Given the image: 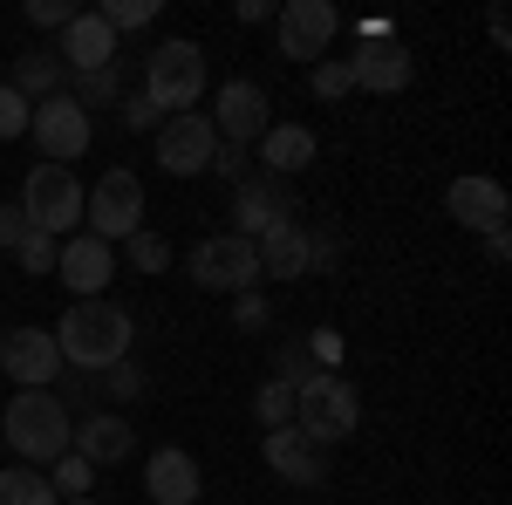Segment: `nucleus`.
<instances>
[{
  "instance_id": "obj_25",
  "label": "nucleus",
  "mask_w": 512,
  "mask_h": 505,
  "mask_svg": "<svg viewBox=\"0 0 512 505\" xmlns=\"http://www.w3.org/2000/svg\"><path fill=\"white\" fill-rule=\"evenodd\" d=\"M96 396H110V403H144V396H151V376H144L137 362H117V369L96 376Z\"/></svg>"
},
{
  "instance_id": "obj_31",
  "label": "nucleus",
  "mask_w": 512,
  "mask_h": 505,
  "mask_svg": "<svg viewBox=\"0 0 512 505\" xmlns=\"http://www.w3.org/2000/svg\"><path fill=\"white\" fill-rule=\"evenodd\" d=\"M158 7H164V0H110V7H96V14L123 35V28H151V21H158Z\"/></svg>"
},
{
  "instance_id": "obj_32",
  "label": "nucleus",
  "mask_w": 512,
  "mask_h": 505,
  "mask_svg": "<svg viewBox=\"0 0 512 505\" xmlns=\"http://www.w3.org/2000/svg\"><path fill=\"white\" fill-rule=\"evenodd\" d=\"M28 117H35V103L0 82V144H7V137H28Z\"/></svg>"
},
{
  "instance_id": "obj_37",
  "label": "nucleus",
  "mask_w": 512,
  "mask_h": 505,
  "mask_svg": "<svg viewBox=\"0 0 512 505\" xmlns=\"http://www.w3.org/2000/svg\"><path fill=\"white\" fill-rule=\"evenodd\" d=\"M267 321H274V308L260 294H233V328H267Z\"/></svg>"
},
{
  "instance_id": "obj_1",
  "label": "nucleus",
  "mask_w": 512,
  "mask_h": 505,
  "mask_svg": "<svg viewBox=\"0 0 512 505\" xmlns=\"http://www.w3.org/2000/svg\"><path fill=\"white\" fill-rule=\"evenodd\" d=\"M55 335V349H62V369H76V376H103V369H117L130 362V342H137V321L130 308L117 301H69V314L48 328Z\"/></svg>"
},
{
  "instance_id": "obj_26",
  "label": "nucleus",
  "mask_w": 512,
  "mask_h": 505,
  "mask_svg": "<svg viewBox=\"0 0 512 505\" xmlns=\"http://www.w3.org/2000/svg\"><path fill=\"white\" fill-rule=\"evenodd\" d=\"M89 478H96V465H82L76 451L48 465V485H55V499H89Z\"/></svg>"
},
{
  "instance_id": "obj_23",
  "label": "nucleus",
  "mask_w": 512,
  "mask_h": 505,
  "mask_svg": "<svg viewBox=\"0 0 512 505\" xmlns=\"http://www.w3.org/2000/svg\"><path fill=\"white\" fill-rule=\"evenodd\" d=\"M62 82H69V69H62V55H48V48H35V55H14V96H28V103H48V96H62Z\"/></svg>"
},
{
  "instance_id": "obj_10",
  "label": "nucleus",
  "mask_w": 512,
  "mask_h": 505,
  "mask_svg": "<svg viewBox=\"0 0 512 505\" xmlns=\"http://www.w3.org/2000/svg\"><path fill=\"white\" fill-rule=\"evenodd\" d=\"M212 130H219V144H239V151H253V137H267V123H274V103H267V89L260 82H219V96H212Z\"/></svg>"
},
{
  "instance_id": "obj_33",
  "label": "nucleus",
  "mask_w": 512,
  "mask_h": 505,
  "mask_svg": "<svg viewBox=\"0 0 512 505\" xmlns=\"http://www.w3.org/2000/svg\"><path fill=\"white\" fill-rule=\"evenodd\" d=\"M55 246H62V239H48V233H35V226H28V239L14 246V260H21L28 273H55Z\"/></svg>"
},
{
  "instance_id": "obj_17",
  "label": "nucleus",
  "mask_w": 512,
  "mask_h": 505,
  "mask_svg": "<svg viewBox=\"0 0 512 505\" xmlns=\"http://www.w3.org/2000/svg\"><path fill=\"white\" fill-rule=\"evenodd\" d=\"M280 219H294V198H287V185L280 178H246V185H233V226L239 239H260V233H274Z\"/></svg>"
},
{
  "instance_id": "obj_5",
  "label": "nucleus",
  "mask_w": 512,
  "mask_h": 505,
  "mask_svg": "<svg viewBox=\"0 0 512 505\" xmlns=\"http://www.w3.org/2000/svg\"><path fill=\"white\" fill-rule=\"evenodd\" d=\"M253 253H260V280H308V273L335 267V239L301 226V219H280L274 233H260Z\"/></svg>"
},
{
  "instance_id": "obj_29",
  "label": "nucleus",
  "mask_w": 512,
  "mask_h": 505,
  "mask_svg": "<svg viewBox=\"0 0 512 505\" xmlns=\"http://www.w3.org/2000/svg\"><path fill=\"white\" fill-rule=\"evenodd\" d=\"M123 246H130V267H137V273H164V267H171V239H164V233H130Z\"/></svg>"
},
{
  "instance_id": "obj_3",
  "label": "nucleus",
  "mask_w": 512,
  "mask_h": 505,
  "mask_svg": "<svg viewBox=\"0 0 512 505\" xmlns=\"http://www.w3.org/2000/svg\"><path fill=\"white\" fill-rule=\"evenodd\" d=\"M355 424H362V396H355V383H342L335 369H308V376L294 383V430H301L315 451L355 437Z\"/></svg>"
},
{
  "instance_id": "obj_18",
  "label": "nucleus",
  "mask_w": 512,
  "mask_h": 505,
  "mask_svg": "<svg viewBox=\"0 0 512 505\" xmlns=\"http://www.w3.org/2000/svg\"><path fill=\"white\" fill-rule=\"evenodd\" d=\"M444 205H451V219L465 226V233H506V185L499 178H458L451 192H444Z\"/></svg>"
},
{
  "instance_id": "obj_6",
  "label": "nucleus",
  "mask_w": 512,
  "mask_h": 505,
  "mask_svg": "<svg viewBox=\"0 0 512 505\" xmlns=\"http://www.w3.org/2000/svg\"><path fill=\"white\" fill-rule=\"evenodd\" d=\"M144 96L158 103L164 117H185L198 96H205V48H198V41H164V48H151V62H144Z\"/></svg>"
},
{
  "instance_id": "obj_8",
  "label": "nucleus",
  "mask_w": 512,
  "mask_h": 505,
  "mask_svg": "<svg viewBox=\"0 0 512 505\" xmlns=\"http://www.w3.org/2000/svg\"><path fill=\"white\" fill-rule=\"evenodd\" d=\"M185 267H192V280L205 294H253L260 287V253H253V239H239V233L198 239Z\"/></svg>"
},
{
  "instance_id": "obj_30",
  "label": "nucleus",
  "mask_w": 512,
  "mask_h": 505,
  "mask_svg": "<svg viewBox=\"0 0 512 505\" xmlns=\"http://www.w3.org/2000/svg\"><path fill=\"white\" fill-rule=\"evenodd\" d=\"M308 89H315L321 103H342V96L355 89L349 82V55H342V62H315V69H308Z\"/></svg>"
},
{
  "instance_id": "obj_28",
  "label": "nucleus",
  "mask_w": 512,
  "mask_h": 505,
  "mask_svg": "<svg viewBox=\"0 0 512 505\" xmlns=\"http://www.w3.org/2000/svg\"><path fill=\"white\" fill-rule=\"evenodd\" d=\"M253 410H260V424L280 430V424H294V383H260V396H253Z\"/></svg>"
},
{
  "instance_id": "obj_19",
  "label": "nucleus",
  "mask_w": 512,
  "mask_h": 505,
  "mask_svg": "<svg viewBox=\"0 0 512 505\" xmlns=\"http://www.w3.org/2000/svg\"><path fill=\"white\" fill-rule=\"evenodd\" d=\"M410 76H417V62H410L403 41H369V48H355V55H349V82H355V89L396 96V89H410Z\"/></svg>"
},
{
  "instance_id": "obj_21",
  "label": "nucleus",
  "mask_w": 512,
  "mask_h": 505,
  "mask_svg": "<svg viewBox=\"0 0 512 505\" xmlns=\"http://www.w3.org/2000/svg\"><path fill=\"white\" fill-rule=\"evenodd\" d=\"M144 492H151L158 505H198V492H205L198 458H192V451H178V444H158L151 465H144Z\"/></svg>"
},
{
  "instance_id": "obj_15",
  "label": "nucleus",
  "mask_w": 512,
  "mask_h": 505,
  "mask_svg": "<svg viewBox=\"0 0 512 505\" xmlns=\"http://www.w3.org/2000/svg\"><path fill=\"white\" fill-rule=\"evenodd\" d=\"M55 55H62V69H69V76H96V69H117V28H110V21H103L96 7H82L76 21L62 28V48H55Z\"/></svg>"
},
{
  "instance_id": "obj_16",
  "label": "nucleus",
  "mask_w": 512,
  "mask_h": 505,
  "mask_svg": "<svg viewBox=\"0 0 512 505\" xmlns=\"http://www.w3.org/2000/svg\"><path fill=\"white\" fill-rule=\"evenodd\" d=\"M260 458H267V471L287 478V485H328V451H315L294 424L267 430V437H260Z\"/></svg>"
},
{
  "instance_id": "obj_27",
  "label": "nucleus",
  "mask_w": 512,
  "mask_h": 505,
  "mask_svg": "<svg viewBox=\"0 0 512 505\" xmlns=\"http://www.w3.org/2000/svg\"><path fill=\"white\" fill-rule=\"evenodd\" d=\"M123 96V69H96V76H76V103L82 110H110Z\"/></svg>"
},
{
  "instance_id": "obj_4",
  "label": "nucleus",
  "mask_w": 512,
  "mask_h": 505,
  "mask_svg": "<svg viewBox=\"0 0 512 505\" xmlns=\"http://www.w3.org/2000/svg\"><path fill=\"white\" fill-rule=\"evenodd\" d=\"M82 219H89V233L96 239H130L144 233V178L130 171V164H110L89 192H82Z\"/></svg>"
},
{
  "instance_id": "obj_22",
  "label": "nucleus",
  "mask_w": 512,
  "mask_h": 505,
  "mask_svg": "<svg viewBox=\"0 0 512 505\" xmlns=\"http://www.w3.org/2000/svg\"><path fill=\"white\" fill-rule=\"evenodd\" d=\"M315 130L308 123H267V137H260V164H267V178H294V171H308L315 164Z\"/></svg>"
},
{
  "instance_id": "obj_36",
  "label": "nucleus",
  "mask_w": 512,
  "mask_h": 505,
  "mask_svg": "<svg viewBox=\"0 0 512 505\" xmlns=\"http://www.w3.org/2000/svg\"><path fill=\"white\" fill-rule=\"evenodd\" d=\"M212 171H219L226 185H246V178H253V151H239V144H219V157H212Z\"/></svg>"
},
{
  "instance_id": "obj_24",
  "label": "nucleus",
  "mask_w": 512,
  "mask_h": 505,
  "mask_svg": "<svg viewBox=\"0 0 512 505\" xmlns=\"http://www.w3.org/2000/svg\"><path fill=\"white\" fill-rule=\"evenodd\" d=\"M0 505H62V499H55L48 471H35V465H7V471H0Z\"/></svg>"
},
{
  "instance_id": "obj_2",
  "label": "nucleus",
  "mask_w": 512,
  "mask_h": 505,
  "mask_svg": "<svg viewBox=\"0 0 512 505\" xmlns=\"http://www.w3.org/2000/svg\"><path fill=\"white\" fill-rule=\"evenodd\" d=\"M69 430H76V417H69V403H62L55 389H14V396H7L0 444H7L21 465L48 471L55 458H69Z\"/></svg>"
},
{
  "instance_id": "obj_39",
  "label": "nucleus",
  "mask_w": 512,
  "mask_h": 505,
  "mask_svg": "<svg viewBox=\"0 0 512 505\" xmlns=\"http://www.w3.org/2000/svg\"><path fill=\"white\" fill-rule=\"evenodd\" d=\"M62 505H96V499H62Z\"/></svg>"
},
{
  "instance_id": "obj_34",
  "label": "nucleus",
  "mask_w": 512,
  "mask_h": 505,
  "mask_svg": "<svg viewBox=\"0 0 512 505\" xmlns=\"http://www.w3.org/2000/svg\"><path fill=\"white\" fill-rule=\"evenodd\" d=\"M76 14H82L76 0H28V28H55V35H62Z\"/></svg>"
},
{
  "instance_id": "obj_35",
  "label": "nucleus",
  "mask_w": 512,
  "mask_h": 505,
  "mask_svg": "<svg viewBox=\"0 0 512 505\" xmlns=\"http://www.w3.org/2000/svg\"><path fill=\"white\" fill-rule=\"evenodd\" d=\"M123 130H137V137H144V130H164V110L144 96V89H137V96H123Z\"/></svg>"
},
{
  "instance_id": "obj_14",
  "label": "nucleus",
  "mask_w": 512,
  "mask_h": 505,
  "mask_svg": "<svg viewBox=\"0 0 512 505\" xmlns=\"http://www.w3.org/2000/svg\"><path fill=\"white\" fill-rule=\"evenodd\" d=\"M55 273L69 280V294L76 301H96L110 280H117V246L96 233H69L62 246H55Z\"/></svg>"
},
{
  "instance_id": "obj_20",
  "label": "nucleus",
  "mask_w": 512,
  "mask_h": 505,
  "mask_svg": "<svg viewBox=\"0 0 512 505\" xmlns=\"http://www.w3.org/2000/svg\"><path fill=\"white\" fill-rule=\"evenodd\" d=\"M69 451H76L82 465H123L130 451H137V430L123 424V417H110V410H89L76 430H69Z\"/></svg>"
},
{
  "instance_id": "obj_7",
  "label": "nucleus",
  "mask_w": 512,
  "mask_h": 505,
  "mask_svg": "<svg viewBox=\"0 0 512 505\" xmlns=\"http://www.w3.org/2000/svg\"><path fill=\"white\" fill-rule=\"evenodd\" d=\"M14 205H21V212H28V226L48 233V239H69L82 226V185H76V171H69V164H35Z\"/></svg>"
},
{
  "instance_id": "obj_11",
  "label": "nucleus",
  "mask_w": 512,
  "mask_h": 505,
  "mask_svg": "<svg viewBox=\"0 0 512 505\" xmlns=\"http://www.w3.org/2000/svg\"><path fill=\"white\" fill-rule=\"evenodd\" d=\"M274 35L287 62H321L328 41L342 35V14H335V0H287L274 14Z\"/></svg>"
},
{
  "instance_id": "obj_9",
  "label": "nucleus",
  "mask_w": 512,
  "mask_h": 505,
  "mask_svg": "<svg viewBox=\"0 0 512 505\" xmlns=\"http://www.w3.org/2000/svg\"><path fill=\"white\" fill-rule=\"evenodd\" d=\"M28 130H35V151L48 157V164H76L82 151H89V137H96V117L82 110L76 96L62 89V96H48V103H35V117H28Z\"/></svg>"
},
{
  "instance_id": "obj_38",
  "label": "nucleus",
  "mask_w": 512,
  "mask_h": 505,
  "mask_svg": "<svg viewBox=\"0 0 512 505\" xmlns=\"http://www.w3.org/2000/svg\"><path fill=\"white\" fill-rule=\"evenodd\" d=\"M21 239H28V212H21V205H0V246L14 253Z\"/></svg>"
},
{
  "instance_id": "obj_12",
  "label": "nucleus",
  "mask_w": 512,
  "mask_h": 505,
  "mask_svg": "<svg viewBox=\"0 0 512 505\" xmlns=\"http://www.w3.org/2000/svg\"><path fill=\"white\" fill-rule=\"evenodd\" d=\"M212 157H219V130L205 110H185V117H164L158 130V164L171 178H198V171H212Z\"/></svg>"
},
{
  "instance_id": "obj_13",
  "label": "nucleus",
  "mask_w": 512,
  "mask_h": 505,
  "mask_svg": "<svg viewBox=\"0 0 512 505\" xmlns=\"http://www.w3.org/2000/svg\"><path fill=\"white\" fill-rule=\"evenodd\" d=\"M0 369L21 389H48V383H62V349H55L48 328H7L0 335Z\"/></svg>"
}]
</instances>
